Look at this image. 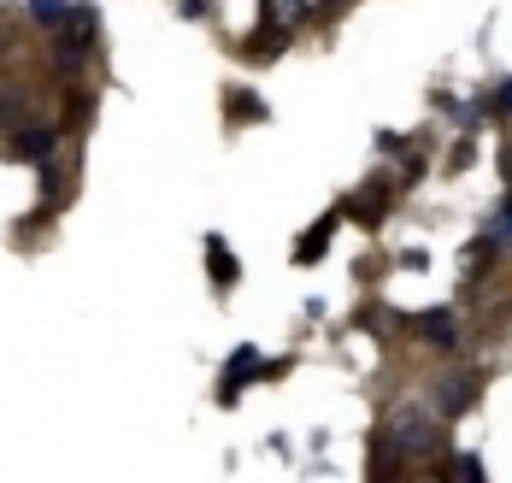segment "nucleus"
I'll use <instances>...</instances> for the list:
<instances>
[{
	"mask_svg": "<svg viewBox=\"0 0 512 483\" xmlns=\"http://www.w3.org/2000/svg\"><path fill=\"white\" fill-rule=\"evenodd\" d=\"M377 442H383V454H401V460H412V454H442V425L430 419V407L424 401H395L389 413H383V425H377Z\"/></svg>",
	"mask_w": 512,
	"mask_h": 483,
	"instance_id": "nucleus-1",
	"label": "nucleus"
},
{
	"mask_svg": "<svg viewBox=\"0 0 512 483\" xmlns=\"http://www.w3.org/2000/svg\"><path fill=\"white\" fill-rule=\"evenodd\" d=\"M18 160H48L53 154V130L48 124H24V130H12V142H6Z\"/></svg>",
	"mask_w": 512,
	"mask_h": 483,
	"instance_id": "nucleus-2",
	"label": "nucleus"
},
{
	"mask_svg": "<svg viewBox=\"0 0 512 483\" xmlns=\"http://www.w3.org/2000/svg\"><path fill=\"white\" fill-rule=\"evenodd\" d=\"M330 236H336V213H324V218H318V224L307 230V236L295 242V260H301V266H312V260L330 248Z\"/></svg>",
	"mask_w": 512,
	"mask_h": 483,
	"instance_id": "nucleus-3",
	"label": "nucleus"
},
{
	"mask_svg": "<svg viewBox=\"0 0 512 483\" xmlns=\"http://www.w3.org/2000/svg\"><path fill=\"white\" fill-rule=\"evenodd\" d=\"M383 207H389V189H377V183L348 195V213H359V224H383Z\"/></svg>",
	"mask_w": 512,
	"mask_h": 483,
	"instance_id": "nucleus-4",
	"label": "nucleus"
},
{
	"mask_svg": "<svg viewBox=\"0 0 512 483\" xmlns=\"http://www.w3.org/2000/svg\"><path fill=\"white\" fill-rule=\"evenodd\" d=\"M254 360H259L254 348H242V354L230 360V372H224V383H218V395H224V401H230V395H236V389H242L248 377H259V366H254Z\"/></svg>",
	"mask_w": 512,
	"mask_h": 483,
	"instance_id": "nucleus-5",
	"label": "nucleus"
},
{
	"mask_svg": "<svg viewBox=\"0 0 512 483\" xmlns=\"http://www.w3.org/2000/svg\"><path fill=\"white\" fill-rule=\"evenodd\" d=\"M206 260H212V283H218V289L236 283V260H230V248H224V236H206Z\"/></svg>",
	"mask_w": 512,
	"mask_h": 483,
	"instance_id": "nucleus-6",
	"label": "nucleus"
},
{
	"mask_svg": "<svg viewBox=\"0 0 512 483\" xmlns=\"http://www.w3.org/2000/svg\"><path fill=\"white\" fill-rule=\"evenodd\" d=\"M465 407H471V383H465V377L442 383V413H448V419H460Z\"/></svg>",
	"mask_w": 512,
	"mask_h": 483,
	"instance_id": "nucleus-7",
	"label": "nucleus"
},
{
	"mask_svg": "<svg viewBox=\"0 0 512 483\" xmlns=\"http://www.w3.org/2000/svg\"><path fill=\"white\" fill-rule=\"evenodd\" d=\"M236 112H242V118H265V101L248 95V89H230V118H236Z\"/></svg>",
	"mask_w": 512,
	"mask_h": 483,
	"instance_id": "nucleus-8",
	"label": "nucleus"
},
{
	"mask_svg": "<svg viewBox=\"0 0 512 483\" xmlns=\"http://www.w3.org/2000/svg\"><path fill=\"white\" fill-rule=\"evenodd\" d=\"M418 330H424V336H430V342H442V348H448V342H454V319H448V313H430V319L418 324Z\"/></svg>",
	"mask_w": 512,
	"mask_h": 483,
	"instance_id": "nucleus-9",
	"label": "nucleus"
},
{
	"mask_svg": "<svg viewBox=\"0 0 512 483\" xmlns=\"http://www.w3.org/2000/svg\"><path fill=\"white\" fill-rule=\"evenodd\" d=\"M301 12H307L301 0H265V24H277V18H283V24H295Z\"/></svg>",
	"mask_w": 512,
	"mask_h": 483,
	"instance_id": "nucleus-10",
	"label": "nucleus"
},
{
	"mask_svg": "<svg viewBox=\"0 0 512 483\" xmlns=\"http://www.w3.org/2000/svg\"><path fill=\"white\" fill-rule=\"evenodd\" d=\"M448 478L477 483V478H483V460H477V454H460V460H448Z\"/></svg>",
	"mask_w": 512,
	"mask_h": 483,
	"instance_id": "nucleus-11",
	"label": "nucleus"
},
{
	"mask_svg": "<svg viewBox=\"0 0 512 483\" xmlns=\"http://www.w3.org/2000/svg\"><path fill=\"white\" fill-rule=\"evenodd\" d=\"M489 254H495L489 242H477V248H465V277H483V271H489Z\"/></svg>",
	"mask_w": 512,
	"mask_h": 483,
	"instance_id": "nucleus-12",
	"label": "nucleus"
},
{
	"mask_svg": "<svg viewBox=\"0 0 512 483\" xmlns=\"http://www.w3.org/2000/svg\"><path fill=\"white\" fill-rule=\"evenodd\" d=\"M36 18H48V24H59V18H65V0H36Z\"/></svg>",
	"mask_w": 512,
	"mask_h": 483,
	"instance_id": "nucleus-13",
	"label": "nucleus"
},
{
	"mask_svg": "<svg viewBox=\"0 0 512 483\" xmlns=\"http://www.w3.org/2000/svg\"><path fill=\"white\" fill-rule=\"evenodd\" d=\"M177 12H183V18H201V12H206V0H177Z\"/></svg>",
	"mask_w": 512,
	"mask_h": 483,
	"instance_id": "nucleus-14",
	"label": "nucleus"
},
{
	"mask_svg": "<svg viewBox=\"0 0 512 483\" xmlns=\"http://www.w3.org/2000/svg\"><path fill=\"white\" fill-rule=\"evenodd\" d=\"M501 236H512V201L501 207Z\"/></svg>",
	"mask_w": 512,
	"mask_h": 483,
	"instance_id": "nucleus-15",
	"label": "nucleus"
},
{
	"mask_svg": "<svg viewBox=\"0 0 512 483\" xmlns=\"http://www.w3.org/2000/svg\"><path fill=\"white\" fill-rule=\"evenodd\" d=\"M501 107H507V112H512V83H507V95H501Z\"/></svg>",
	"mask_w": 512,
	"mask_h": 483,
	"instance_id": "nucleus-16",
	"label": "nucleus"
}]
</instances>
